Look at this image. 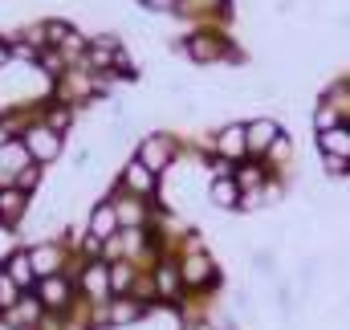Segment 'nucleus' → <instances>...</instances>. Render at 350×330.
Wrapping results in <instances>:
<instances>
[{
    "instance_id": "obj_10",
    "label": "nucleus",
    "mask_w": 350,
    "mask_h": 330,
    "mask_svg": "<svg viewBox=\"0 0 350 330\" xmlns=\"http://www.w3.org/2000/svg\"><path fill=\"white\" fill-rule=\"evenodd\" d=\"M208 277H212V261H208L204 253H196V257H187V261H183V281H187V285L208 281Z\"/></svg>"
},
{
    "instance_id": "obj_6",
    "label": "nucleus",
    "mask_w": 350,
    "mask_h": 330,
    "mask_svg": "<svg viewBox=\"0 0 350 330\" xmlns=\"http://www.w3.org/2000/svg\"><path fill=\"white\" fill-rule=\"evenodd\" d=\"M41 310H45V306H41L37 298H21L12 310H4V318H8L12 327H33V322L41 318Z\"/></svg>"
},
{
    "instance_id": "obj_21",
    "label": "nucleus",
    "mask_w": 350,
    "mask_h": 330,
    "mask_svg": "<svg viewBox=\"0 0 350 330\" xmlns=\"http://www.w3.org/2000/svg\"><path fill=\"white\" fill-rule=\"evenodd\" d=\"M4 62H8V49H4V45H0V66H4Z\"/></svg>"
},
{
    "instance_id": "obj_18",
    "label": "nucleus",
    "mask_w": 350,
    "mask_h": 330,
    "mask_svg": "<svg viewBox=\"0 0 350 330\" xmlns=\"http://www.w3.org/2000/svg\"><path fill=\"white\" fill-rule=\"evenodd\" d=\"M16 302H21V298H16V285L4 277V281H0V310H12Z\"/></svg>"
},
{
    "instance_id": "obj_15",
    "label": "nucleus",
    "mask_w": 350,
    "mask_h": 330,
    "mask_svg": "<svg viewBox=\"0 0 350 330\" xmlns=\"http://www.w3.org/2000/svg\"><path fill=\"white\" fill-rule=\"evenodd\" d=\"M126 183H131L135 192H151V188H155V175H151L143 164H131L126 167Z\"/></svg>"
},
{
    "instance_id": "obj_1",
    "label": "nucleus",
    "mask_w": 350,
    "mask_h": 330,
    "mask_svg": "<svg viewBox=\"0 0 350 330\" xmlns=\"http://www.w3.org/2000/svg\"><path fill=\"white\" fill-rule=\"evenodd\" d=\"M70 281L66 277H41L37 281V302L45 306V310H66L70 306Z\"/></svg>"
},
{
    "instance_id": "obj_19",
    "label": "nucleus",
    "mask_w": 350,
    "mask_h": 330,
    "mask_svg": "<svg viewBox=\"0 0 350 330\" xmlns=\"http://www.w3.org/2000/svg\"><path fill=\"white\" fill-rule=\"evenodd\" d=\"M159 285H163V294H172V290H175V273H172V265H167V269L159 273Z\"/></svg>"
},
{
    "instance_id": "obj_20",
    "label": "nucleus",
    "mask_w": 350,
    "mask_h": 330,
    "mask_svg": "<svg viewBox=\"0 0 350 330\" xmlns=\"http://www.w3.org/2000/svg\"><path fill=\"white\" fill-rule=\"evenodd\" d=\"M175 0H147V8H172Z\"/></svg>"
},
{
    "instance_id": "obj_4",
    "label": "nucleus",
    "mask_w": 350,
    "mask_h": 330,
    "mask_svg": "<svg viewBox=\"0 0 350 330\" xmlns=\"http://www.w3.org/2000/svg\"><path fill=\"white\" fill-rule=\"evenodd\" d=\"M29 257H33V273H37V281H41V277H57V265H62L57 245H37V249H29Z\"/></svg>"
},
{
    "instance_id": "obj_3",
    "label": "nucleus",
    "mask_w": 350,
    "mask_h": 330,
    "mask_svg": "<svg viewBox=\"0 0 350 330\" xmlns=\"http://www.w3.org/2000/svg\"><path fill=\"white\" fill-rule=\"evenodd\" d=\"M114 229H118V212H114V204H98V208L90 212V237H94V241H110Z\"/></svg>"
},
{
    "instance_id": "obj_14",
    "label": "nucleus",
    "mask_w": 350,
    "mask_h": 330,
    "mask_svg": "<svg viewBox=\"0 0 350 330\" xmlns=\"http://www.w3.org/2000/svg\"><path fill=\"white\" fill-rule=\"evenodd\" d=\"M245 147H249L245 127H228V131H224V139H220V151H224V155H241Z\"/></svg>"
},
{
    "instance_id": "obj_13",
    "label": "nucleus",
    "mask_w": 350,
    "mask_h": 330,
    "mask_svg": "<svg viewBox=\"0 0 350 330\" xmlns=\"http://www.w3.org/2000/svg\"><path fill=\"white\" fill-rule=\"evenodd\" d=\"M139 314H143V306H139V302H131V298H122V302H114V306H110V322H114V327L135 322Z\"/></svg>"
},
{
    "instance_id": "obj_2",
    "label": "nucleus",
    "mask_w": 350,
    "mask_h": 330,
    "mask_svg": "<svg viewBox=\"0 0 350 330\" xmlns=\"http://www.w3.org/2000/svg\"><path fill=\"white\" fill-rule=\"evenodd\" d=\"M4 269H8L4 277H8V281H12L16 290H29V285L37 281V273H33V257H29L25 249H16V253H12V257L4 261Z\"/></svg>"
},
{
    "instance_id": "obj_8",
    "label": "nucleus",
    "mask_w": 350,
    "mask_h": 330,
    "mask_svg": "<svg viewBox=\"0 0 350 330\" xmlns=\"http://www.w3.org/2000/svg\"><path fill=\"white\" fill-rule=\"evenodd\" d=\"M318 147H322L326 155L342 160V155H350V135H347V131H334V127H330V131H322V135H318Z\"/></svg>"
},
{
    "instance_id": "obj_16",
    "label": "nucleus",
    "mask_w": 350,
    "mask_h": 330,
    "mask_svg": "<svg viewBox=\"0 0 350 330\" xmlns=\"http://www.w3.org/2000/svg\"><path fill=\"white\" fill-rule=\"evenodd\" d=\"M187 53H191L196 62H212V58H216V45H212L208 37H196V41L187 45Z\"/></svg>"
},
{
    "instance_id": "obj_5",
    "label": "nucleus",
    "mask_w": 350,
    "mask_h": 330,
    "mask_svg": "<svg viewBox=\"0 0 350 330\" xmlns=\"http://www.w3.org/2000/svg\"><path fill=\"white\" fill-rule=\"evenodd\" d=\"M25 151H29L33 160H53V155L62 151V139H57L53 131H33V135L25 139Z\"/></svg>"
},
{
    "instance_id": "obj_23",
    "label": "nucleus",
    "mask_w": 350,
    "mask_h": 330,
    "mask_svg": "<svg viewBox=\"0 0 350 330\" xmlns=\"http://www.w3.org/2000/svg\"><path fill=\"white\" fill-rule=\"evenodd\" d=\"M196 330H208V327H196Z\"/></svg>"
},
{
    "instance_id": "obj_11",
    "label": "nucleus",
    "mask_w": 350,
    "mask_h": 330,
    "mask_svg": "<svg viewBox=\"0 0 350 330\" xmlns=\"http://www.w3.org/2000/svg\"><path fill=\"white\" fill-rule=\"evenodd\" d=\"M25 212V196H21V188H8V192H0V220H16Z\"/></svg>"
},
{
    "instance_id": "obj_9",
    "label": "nucleus",
    "mask_w": 350,
    "mask_h": 330,
    "mask_svg": "<svg viewBox=\"0 0 350 330\" xmlns=\"http://www.w3.org/2000/svg\"><path fill=\"white\" fill-rule=\"evenodd\" d=\"M139 164L147 167V171H159V167L167 164V143H163V139H159V143H155V139H147V143H143V151H139Z\"/></svg>"
},
{
    "instance_id": "obj_7",
    "label": "nucleus",
    "mask_w": 350,
    "mask_h": 330,
    "mask_svg": "<svg viewBox=\"0 0 350 330\" xmlns=\"http://www.w3.org/2000/svg\"><path fill=\"white\" fill-rule=\"evenodd\" d=\"M245 139H249V151H269L273 143H277V127L273 123H253V127H245Z\"/></svg>"
},
{
    "instance_id": "obj_12",
    "label": "nucleus",
    "mask_w": 350,
    "mask_h": 330,
    "mask_svg": "<svg viewBox=\"0 0 350 330\" xmlns=\"http://www.w3.org/2000/svg\"><path fill=\"white\" fill-rule=\"evenodd\" d=\"M212 200H216L220 208H232V204L241 200V183H232V179H216V183H212Z\"/></svg>"
},
{
    "instance_id": "obj_17",
    "label": "nucleus",
    "mask_w": 350,
    "mask_h": 330,
    "mask_svg": "<svg viewBox=\"0 0 350 330\" xmlns=\"http://www.w3.org/2000/svg\"><path fill=\"white\" fill-rule=\"evenodd\" d=\"M131 285V265H114L110 269V290H126Z\"/></svg>"
},
{
    "instance_id": "obj_22",
    "label": "nucleus",
    "mask_w": 350,
    "mask_h": 330,
    "mask_svg": "<svg viewBox=\"0 0 350 330\" xmlns=\"http://www.w3.org/2000/svg\"><path fill=\"white\" fill-rule=\"evenodd\" d=\"M0 330H12V327H8V322H0Z\"/></svg>"
}]
</instances>
